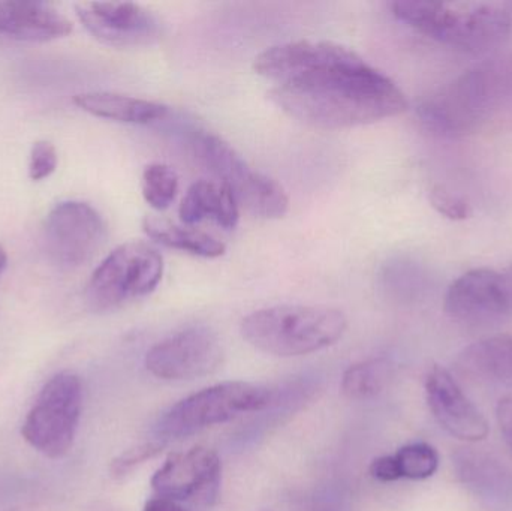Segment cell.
Masks as SVG:
<instances>
[{
	"label": "cell",
	"instance_id": "26",
	"mask_svg": "<svg viewBox=\"0 0 512 511\" xmlns=\"http://www.w3.org/2000/svg\"><path fill=\"white\" fill-rule=\"evenodd\" d=\"M159 452H161V444L158 443L144 444V446L128 450V452L123 453L119 459L114 461L113 473L122 476V474L128 473L129 470L137 467L138 464H143L147 459H152Z\"/></svg>",
	"mask_w": 512,
	"mask_h": 511
},
{
	"label": "cell",
	"instance_id": "5",
	"mask_svg": "<svg viewBox=\"0 0 512 511\" xmlns=\"http://www.w3.org/2000/svg\"><path fill=\"white\" fill-rule=\"evenodd\" d=\"M195 155L233 192L239 206L262 219L283 218L289 209L285 189L251 167L230 143L212 134L198 132L194 137Z\"/></svg>",
	"mask_w": 512,
	"mask_h": 511
},
{
	"label": "cell",
	"instance_id": "1",
	"mask_svg": "<svg viewBox=\"0 0 512 511\" xmlns=\"http://www.w3.org/2000/svg\"><path fill=\"white\" fill-rule=\"evenodd\" d=\"M270 99L292 119L322 129L354 128L408 108L405 93L351 48L327 41L274 45L255 59Z\"/></svg>",
	"mask_w": 512,
	"mask_h": 511
},
{
	"label": "cell",
	"instance_id": "27",
	"mask_svg": "<svg viewBox=\"0 0 512 511\" xmlns=\"http://www.w3.org/2000/svg\"><path fill=\"white\" fill-rule=\"evenodd\" d=\"M370 474L379 482L390 483L400 479L399 468L393 456H381L370 465Z\"/></svg>",
	"mask_w": 512,
	"mask_h": 511
},
{
	"label": "cell",
	"instance_id": "20",
	"mask_svg": "<svg viewBox=\"0 0 512 511\" xmlns=\"http://www.w3.org/2000/svg\"><path fill=\"white\" fill-rule=\"evenodd\" d=\"M143 230L150 239L156 240L161 245L171 249L188 252L203 258H219L227 251V246L200 230L192 228L177 227L167 221L149 218L143 221Z\"/></svg>",
	"mask_w": 512,
	"mask_h": 511
},
{
	"label": "cell",
	"instance_id": "19",
	"mask_svg": "<svg viewBox=\"0 0 512 511\" xmlns=\"http://www.w3.org/2000/svg\"><path fill=\"white\" fill-rule=\"evenodd\" d=\"M179 213L180 219L188 225L210 218L221 227L233 230L239 224L240 206L227 186L200 180L186 192Z\"/></svg>",
	"mask_w": 512,
	"mask_h": 511
},
{
	"label": "cell",
	"instance_id": "29",
	"mask_svg": "<svg viewBox=\"0 0 512 511\" xmlns=\"http://www.w3.org/2000/svg\"><path fill=\"white\" fill-rule=\"evenodd\" d=\"M144 511H186L179 506V504L173 503V501L164 500V498H153L149 503L146 504Z\"/></svg>",
	"mask_w": 512,
	"mask_h": 511
},
{
	"label": "cell",
	"instance_id": "2",
	"mask_svg": "<svg viewBox=\"0 0 512 511\" xmlns=\"http://www.w3.org/2000/svg\"><path fill=\"white\" fill-rule=\"evenodd\" d=\"M394 17L427 38L468 53H483L508 39L511 9L498 2L397 0Z\"/></svg>",
	"mask_w": 512,
	"mask_h": 511
},
{
	"label": "cell",
	"instance_id": "14",
	"mask_svg": "<svg viewBox=\"0 0 512 511\" xmlns=\"http://www.w3.org/2000/svg\"><path fill=\"white\" fill-rule=\"evenodd\" d=\"M426 395L436 422L454 438L477 443L489 435V423L469 401L447 369L435 366L429 372Z\"/></svg>",
	"mask_w": 512,
	"mask_h": 511
},
{
	"label": "cell",
	"instance_id": "11",
	"mask_svg": "<svg viewBox=\"0 0 512 511\" xmlns=\"http://www.w3.org/2000/svg\"><path fill=\"white\" fill-rule=\"evenodd\" d=\"M218 335L207 327H191L156 344L147 351L146 368L165 381L194 380L213 374L221 366Z\"/></svg>",
	"mask_w": 512,
	"mask_h": 511
},
{
	"label": "cell",
	"instance_id": "12",
	"mask_svg": "<svg viewBox=\"0 0 512 511\" xmlns=\"http://www.w3.org/2000/svg\"><path fill=\"white\" fill-rule=\"evenodd\" d=\"M445 311L453 320L486 324L512 315V266L475 269L451 284Z\"/></svg>",
	"mask_w": 512,
	"mask_h": 511
},
{
	"label": "cell",
	"instance_id": "25",
	"mask_svg": "<svg viewBox=\"0 0 512 511\" xmlns=\"http://www.w3.org/2000/svg\"><path fill=\"white\" fill-rule=\"evenodd\" d=\"M57 168L56 147L47 140L36 141L30 150L29 177L35 182L47 179Z\"/></svg>",
	"mask_w": 512,
	"mask_h": 511
},
{
	"label": "cell",
	"instance_id": "4",
	"mask_svg": "<svg viewBox=\"0 0 512 511\" xmlns=\"http://www.w3.org/2000/svg\"><path fill=\"white\" fill-rule=\"evenodd\" d=\"M271 396L265 387L245 381H227L207 387L173 405L159 419L156 435L162 441L191 437L203 429L264 410Z\"/></svg>",
	"mask_w": 512,
	"mask_h": 511
},
{
	"label": "cell",
	"instance_id": "17",
	"mask_svg": "<svg viewBox=\"0 0 512 511\" xmlns=\"http://www.w3.org/2000/svg\"><path fill=\"white\" fill-rule=\"evenodd\" d=\"M74 104L92 116L131 125H149L168 116L167 105L113 92L78 93Z\"/></svg>",
	"mask_w": 512,
	"mask_h": 511
},
{
	"label": "cell",
	"instance_id": "6",
	"mask_svg": "<svg viewBox=\"0 0 512 511\" xmlns=\"http://www.w3.org/2000/svg\"><path fill=\"white\" fill-rule=\"evenodd\" d=\"M164 275L162 255L149 243H123L93 272L87 302L95 311H111L149 296Z\"/></svg>",
	"mask_w": 512,
	"mask_h": 511
},
{
	"label": "cell",
	"instance_id": "10",
	"mask_svg": "<svg viewBox=\"0 0 512 511\" xmlns=\"http://www.w3.org/2000/svg\"><path fill=\"white\" fill-rule=\"evenodd\" d=\"M152 488L158 498L176 504L210 507L221 489V459L201 446L171 455L153 476Z\"/></svg>",
	"mask_w": 512,
	"mask_h": 511
},
{
	"label": "cell",
	"instance_id": "9",
	"mask_svg": "<svg viewBox=\"0 0 512 511\" xmlns=\"http://www.w3.org/2000/svg\"><path fill=\"white\" fill-rule=\"evenodd\" d=\"M496 69H477L451 84L447 90L424 102L420 116L429 128L441 134L465 132L478 122L495 99L499 86Z\"/></svg>",
	"mask_w": 512,
	"mask_h": 511
},
{
	"label": "cell",
	"instance_id": "13",
	"mask_svg": "<svg viewBox=\"0 0 512 511\" xmlns=\"http://www.w3.org/2000/svg\"><path fill=\"white\" fill-rule=\"evenodd\" d=\"M75 14L98 41L111 47H149L164 35L161 20L138 3L81 2Z\"/></svg>",
	"mask_w": 512,
	"mask_h": 511
},
{
	"label": "cell",
	"instance_id": "23",
	"mask_svg": "<svg viewBox=\"0 0 512 511\" xmlns=\"http://www.w3.org/2000/svg\"><path fill=\"white\" fill-rule=\"evenodd\" d=\"M400 479L426 480L438 470L439 456L426 443L408 444L394 455Z\"/></svg>",
	"mask_w": 512,
	"mask_h": 511
},
{
	"label": "cell",
	"instance_id": "22",
	"mask_svg": "<svg viewBox=\"0 0 512 511\" xmlns=\"http://www.w3.org/2000/svg\"><path fill=\"white\" fill-rule=\"evenodd\" d=\"M141 191L150 207L168 209L179 192V176L170 165L159 162L147 165L141 177Z\"/></svg>",
	"mask_w": 512,
	"mask_h": 511
},
{
	"label": "cell",
	"instance_id": "7",
	"mask_svg": "<svg viewBox=\"0 0 512 511\" xmlns=\"http://www.w3.org/2000/svg\"><path fill=\"white\" fill-rule=\"evenodd\" d=\"M81 407L80 378L71 372H60L45 384L27 414L21 429L24 440L48 458H62L74 444Z\"/></svg>",
	"mask_w": 512,
	"mask_h": 511
},
{
	"label": "cell",
	"instance_id": "16",
	"mask_svg": "<svg viewBox=\"0 0 512 511\" xmlns=\"http://www.w3.org/2000/svg\"><path fill=\"white\" fill-rule=\"evenodd\" d=\"M72 32L65 14L45 2H0V33L29 42H47Z\"/></svg>",
	"mask_w": 512,
	"mask_h": 511
},
{
	"label": "cell",
	"instance_id": "24",
	"mask_svg": "<svg viewBox=\"0 0 512 511\" xmlns=\"http://www.w3.org/2000/svg\"><path fill=\"white\" fill-rule=\"evenodd\" d=\"M429 200L433 209L450 221H466L474 213L469 201L442 185L433 186Z\"/></svg>",
	"mask_w": 512,
	"mask_h": 511
},
{
	"label": "cell",
	"instance_id": "8",
	"mask_svg": "<svg viewBox=\"0 0 512 511\" xmlns=\"http://www.w3.org/2000/svg\"><path fill=\"white\" fill-rule=\"evenodd\" d=\"M105 237L107 224L101 213L83 201H63L45 219V249L60 266L89 263L104 245Z\"/></svg>",
	"mask_w": 512,
	"mask_h": 511
},
{
	"label": "cell",
	"instance_id": "15",
	"mask_svg": "<svg viewBox=\"0 0 512 511\" xmlns=\"http://www.w3.org/2000/svg\"><path fill=\"white\" fill-rule=\"evenodd\" d=\"M453 467L460 483L484 506L493 510L512 506V473L498 459L463 449L454 453Z\"/></svg>",
	"mask_w": 512,
	"mask_h": 511
},
{
	"label": "cell",
	"instance_id": "30",
	"mask_svg": "<svg viewBox=\"0 0 512 511\" xmlns=\"http://www.w3.org/2000/svg\"><path fill=\"white\" fill-rule=\"evenodd\" d=\"M6 263H8V257H6L5 249L0 246V275H2L3 270H5Z\"/></svg>",
	"mask_w": 512,
	"mask_h": 511
},
{
	"label": "cell",
	"instance_id": "28",
	"mask_svg": "<svg viewBox=\"0 0 512 511\" xmlns=\"http://www.w3.org/2000/svg\"><path fill=\"white\" fill-rule=\"evenodd\" d=\"M496 416H498L502 437L512 452V396H505L499 401Z\"/></svg>",
	"mask_w": 512,
	"mask_h": 511
},
{
	"label": "cell",
	"instance_id": "21",
	"mask_svg": "<svg viewBox=\"0 0 512 511\" xmlns=\"http://www.w3.org/2000/svg\"><path fill=\"white\" fill-rule=\"evenodd\" d=\"M390 372V365L384 359H370L355 363L343 374V395L352 401L375 398L387 386Z\"/></svg>",
	"mask_w": 512,
	"mask_h": 511
},
{
	"label": "cell",
	"instance_id": "3",
	"mask_svg": "<svg viewBox=\"0 0 512 511\" xmlns=\"http://www.w3.org/2000/svg\"><path fill=\"white\" fill-rule=\"evenodd\" d=\"M348 320L339 309L315 305H279L243 318L249 345L277 357H298L325 350L342 339Z\"/></svg>",
	"mask_w": 512,
	"mask_h": 511
},
{
	"label": "cell",
	"instance_id": "18",
	"mask_svg": "<svg viewBox=\"0 0 512 511\" xmlns=\"http://www.w3.org/2000/svg\"><path fill=\"white\" fill-rule=\"evenodd\" d=\"M460 372L484 383L512 387V338L507 335L481 339L460 353Z\"/></svg>",
	"mask_w": 512,
	"mask_h": 511
}]
</instances>
